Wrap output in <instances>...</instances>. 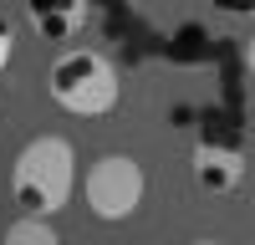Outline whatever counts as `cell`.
Segmentation results:
<instances>
[{"label": "cell", "instance_id": "cell-1", "mask_svg": "<svg viewBox=\"0 0 255 245\" xmlns=\"http://www.w3.org/2000/svg\"><path fill=\"white\" fill-rule=\"evenodd\" d=\"M77 194V148L67 133H36L10 163V199L20 215H56Z\"/></svg>", "mask_w": 255, "mask_h": 245}, {"label": "cell", "instance_id": "cell-2", "mask_svg": "<svg viewBox=\"0 0 255 245\" xmlns=\"http://www.w3.org/2000/svg\"><path fill=\"white\" fill-rule=\"evenodd\" d=\"M46 92L61 113L72 118H108L118 102H123V82H118V67L102 51L92 46H67L51 72H46Z\"/></svg>", "mask_w": 255, "mask_h": 245}, {"label": "cell", "instance_id": "cell-3", "mask_svg": "<svg viewBox=\"0 0 255 245\" xmlns=\"http://www.w3.org/2000/svg\"><path fill=\"white\" fill-rule=\"evenodd\" d=\"M148 194V174L133 153H102L87 163L82 174V204L102 220V225H123L138 215V204Z\"/></svg>", "mask_w": 255, "mask_h": 245}, {"label": "cell", "instance_id": "cell-4", "mask_svg": "<svg viewBox=\"0 0 255 245\" xmlns=\"http://www.w3.org/2000/svg\"><path fill=\"white\" fill-rule=\"evenodd\" d=\"M189 179H194V189H204V194H235L240 179H245L240 143H230V138H199L194 153H189Z\"/></svg>", "mask_w": 255, "mask_h": 245}, {"label": "cell", "instance_id": "cell-5", "mask_svg": "<svg viewBox=\"0 0 255 245\" xmlns=\"http://www.w3.org/2000/svg\"><path fill=\"white\" fill-rule=\"evenodd\" d=\"M0 245H61V235H56V225L46 215H20V220L5 225Z\"/></svg>", "mask_w": 255, "mask_h": 245}, {"label": "cell", "instance_id": "cell-6", "mask_svg": "<svg viewBox=\"0 0 255 245\" xmlns=\"http://www.w3.org/2000/svg\"><path fill=\"white\" fill-rule=\"evenodd\" d=\"M77 20H87V5H56L46 15H36V26L46 31V36H56V41H67L77 31Z\"/></svg>", "mask_w": 255, "mask_h": 245}, {"label": "cell", "instance_id": "cell-7", "mask_svg": "<svg viewBox=\"0 0 255 245\" xmlns=\"http://www.w3.org/2000/svg\"><path fill=\"white\" fill-rule=\"evenodd\" d=\"M220 15H235V20H255V0H209Z\"/></svg>", "mask_w": 255, "mask_h": 245}, {"label": "cell", "instance_id": "cell-8", "mask_svg": "<svg viewBox=\"0 0 255 245\" xmlns=\"http://www.w3.org/2000/svg\"><path fill=\"white\" fill-rule=\"evenodd\" d=\"M10 56H15V26H10L5 15H0V72L10 67Z\"/></svg>", "mask_w": 255, "mask_h": 245}, {"label": "cell", "instance_id": "cell-9", "mask_svg": "<svg viewBox=\"0 0 255 245\" xmlns=\"http://www.w3.org/2000/svg\"><path fill=\"white\" fill-rule=\"evenodd\" d=\"M245 72H250V77H255V36H250V41H245Z\"/></svg>", "mask_w": 255, "mask_h": 245}, {"label": "cell", "instance_id": "cell-10", "mask_svg": "<svg viewBox=\"0 0 255 245\" xmlns=\"http://www.w3.org/2000/svg\"><path fill=\"white\" fill-rule=\"evenodd\" d=\"M194 245H225V240H194Z\"/></svg>", "mask_w": 255, "mask_h": 245}]
</instances>
